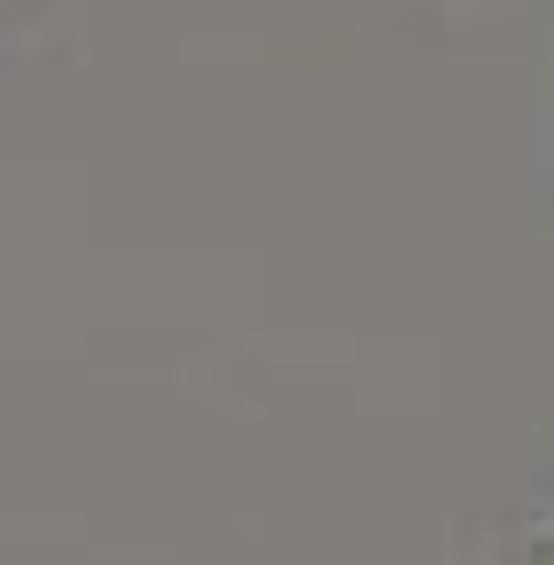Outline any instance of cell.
<instances>
[{
  "mask_svg": "<svg viewBox=\"0 0 554 565\" xmlns=\"http://www.w3.org/2000/svg\"><path fill=\"white\" fill-rule=\"evenodd\" d=\"M488 565H554V510H543V521H521V532H510Z\"/></svg>",
  "mask_w": 554,
  "mask_h": 565,
  "instance_id": "1",
  "label": "cell"
}]
</instances>
